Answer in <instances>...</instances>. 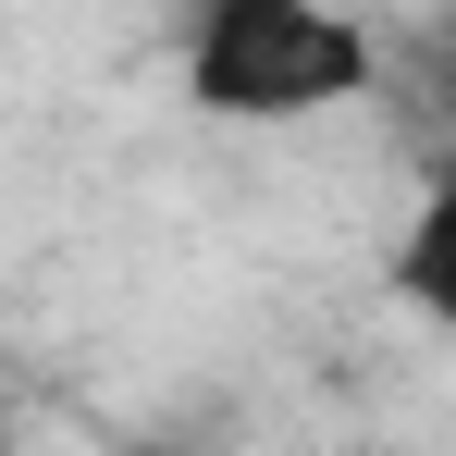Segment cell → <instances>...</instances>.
Masks as SVG:
<instances>
[{
    "instance_id": "6da1fadb",
    "label": "cell",
    "mask_w": 456,
    "mask_h": 456,
    "mask_svg": "<svg viewBox=\"0 0 456 456\" xmlns=\"http://www.w3.org/2000/svg\"><path fill=\"white\" fill-rule=\"evenodd\" d=\"M173 75L210 124H321L370 99L382 50L346 0H185Z\"/></svg>"
},
{
    "instance_id": "7a4b0ae2",
    "label": "cell",
    "mask_w": 456,
    "mask_h": 456,
    "mask_svg": "<svg viewBox=\"0 0 456 456\" xmlns=\"http://www.w3.org/2000/svg\"><path fill=\"white\" fill-rule=\"evenodd\" d=\"M382 284H395V308H407V321L456 333V160H432V173H419L407 223H395V247H382Z\"/></svg>"
},
{
    "instance_id": "3957f363",
    "label": "cell",
    "mask_w": 456,
    "mask_h": 456,
    "mask_svg": "<svg viewBox=\"0 0 456 456\" xmlns=\"http://www.w3.org/2000/svg\"><path fill=\"white\" fill-rule=\"evenodd\" d=\"M432 124H444V149H432V160H456V37L432 50Z\"/></svg>"
},
{
    "instance_id": "277c9868",
    "label": "cell",
    "mask_w": 456,
    "mask_h": 456,
    "mask_svg": "<svg viewBox=\"0 0 456 456\" xmlns=\"http://www.w3.org/2000/svg\"><path fill=\"white\" fill-rule=\"evenodd\" d=\"M124 456H173V444H124Z\"/></svg>"
}]
</instances>
